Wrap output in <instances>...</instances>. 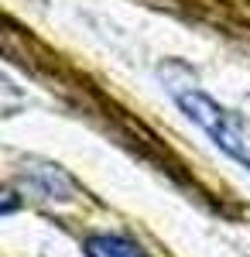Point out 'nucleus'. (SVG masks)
<instances>
[{"label": "nucleus", "instance_id": "f257e3e1", "mask_svg": "<svg viewBox=\"0 0 250 257\" xmlns=\"http://www.w3.org/2000/svg\"><path fill=\"white\" fill-rule=\"evenodd\" d=\"M161 79L168 86L172 99L182 106V113L199 123L216 148H223L230 158H236L243 168H250V120L219 106L212 96H206L195 79H189L182 69H161Z\"/></svg>", "mask_w": 250, "mask_h": 257}, {"label": "nucleus", "instance_id": "f03ea898", "mask_svg": "<svg viewBox=\"0 0 250 257\" xmlns=\"http://www.w3.org/2000/svg\"><path fill=\"white\" fill-rule=\"evenodd\" d=\"M86 254L89 257H144V250L127 237H116V233H93V237L86 240Z\"/></svg>", "mask_w": 250, "mask_h": 257}, {"label": "nucleus", "instance_id": "7ed1b4c3", "mask_svg": "<svg viewBox=\"0 0 250 257\" xmlns=\"http://www.w3.org/2000/svg\"><path fill=\"white\" fill-rule=\"evenodd\" d=\"M28 178H38V192H45V199H69L72 196V182L62 175L52 165H35L28 168Z\"/></svg>", "mask_w": 250, "mask_h": 257}]
</instances>
